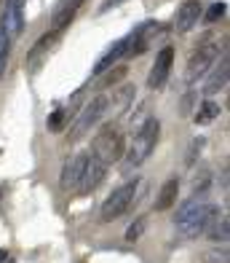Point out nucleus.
I'll list each match as a JSON object with an SVG mask.
<instances>
[{"instance_id":"1","label":"nucleus","mask_w":230,"mask_h":263,"mask_svg":"<svg viewBox=\"0 0 230 263\" xmlns=\"http://www.w3.org/2000/svg\"><path fill=\"white\" fill-rule=\"evenodd\" d=\"M220 212V207L212 204V201L206 199V194H196L190 196L187 201H182L179 204V212L174 218V226L177 231L187 236V239H196L203 234V229H206V223L214 218V215Z\"/></svg>"},{"instance_id":"2","label":"nucleus","mask_w":230,"mask_h":263,"mask_svg":"<svg viewBox=\"0 0 230 263\" xmlns=\"http://www.w3.org/2000/svg\"><path fill=\"white\" fill-rule=\"evenodd\" d=\"M161 140V121L155 116L144 118V124L134 132V137H131V145L123 151V164L126 170H134V166H142L144 161L150 159V153L155 151Z\"/></svg>"},{"instance_id":"3","label":"nucleus","mask_w":230,"mask_h":263,"mask_svg":"<svg viewBox=\"0 0 230 263\" xmlns=\"http://www.w3.org/2000/svg\"><path fill=\"white\" fill-rule=\"evenodd\" d=\"M123 151H126V142H123V132L118 126L107 124L96 132V137L91 142V156L99 159L104 166H110L115 161L123 159Z\"/></svg>"},{"instance_id":"4","label":"nucleus","mask_w":230,"mask_h":263,"mask_svg":"<svg viewBox=\"0 0 230 263\" xmlns=\"http://www.w3.org/2000/svg\"><path fill=\"white\" fill-rule=\"evenodd\" d=\"M137 188H139L137 177H134V180H129V183H123V185H118L113 194H110V199L102 204V220L104 223H113L123 212H129L131 204H134V199H137Z\"/></svg>"},{"instance_id":"5","label":"nucleus","mask_w":230,"mask_h":263,"mask_svg":"<svg viewBox=\"0 0 230 263\" xmlns=\"http://www.w3.org/2000/svg\"><path fill=\"white\" fill-rule=\"evenodd\" d=\"M220 57V43L217 41H206L203 46H198L196 51L190 54L187 67H185V83H196L198 78H203L212 70V65Z\"/></svg>"},{"instance_id":"6","label":"nucleus","mask_w":230,"mask_h":263,"mask_svg":"<svg viewBox=\"0 0 230 263\" xmlns=\"http://www.w3.org/2000/svg\"><path fill=\"white\" fill-rule=\"evenodd\" d=\"M107 116V97L104 94H99V97H94L91 102H86L83 105V110L78 113V118H75V124H72V140L75 137H80V135H86V132L91 129V126H96L102 121V118Z\"/></svg>"},{"instance_id":"7","label":"nucleus","mask_w":230,"mask_h":263,"mask_svg":"<svg viewBox=\"0 0 230 263\" xmlns=\"http://www.w3.org/2000/svg\"><path fill=\"white\" fill-rule=\"evenodd\" d=\"M161 32H163V27L158 25V22H142L139 27H134L123 38L126 41V57H137L142 51H148Z\"/></svg>"},{"instance_id":"8","label":"nucleus","mask_w":230,"mask_h":263,"mask_svg":"<svg viewBox=\"0 0 230 263\" xmlns=\"http://www.w3.org/2000/svg\"><path fill=\"white\" fill-rule=\"evenodd\" d=\"M172 67H174V46H163V49L155 54L153 70L148 76V86L150 89H163L169 83V76H172Z\"/></svg>"},{"instance_id":"9","label":"nucleus","mask_w":230,"mask_h":263,"mask_svg":"<svg viewBox=\"0 0 230 263\" xmlns=\"http://www.w3.org/2000/svg\"><path fill=\"white\" fill-rule=\"evenodd\" d=\"M24 27V0H6L3 16H0V32L14 41Z\"/></svg>"},{"instance_id":"10","label":"nucleus","mask_w":230,"mask_h":263,"mask_svg":"<svg viewBox=\"0 0 230 263\" xmlns=\"http://www.w3.org/2000/svg\"><path fill=\"white\" fill-rule=\"evenodd\" d=\"M201 14H203V3H201V0H182L179 8H177V14H174L177 32H190L201 22Z\"/></svg>"},{"instance_id":"11","label":"nucleus","mask_w":230,"mask_h":263,"mask_svg":"<svg viewBox=\"0 0 230 263\" xmlns=\"http://www.w3.org/2000/svg\"><path fill=\"white\" fill-rule=\"evenodd\" d=\"M86 161H89V153H75L70 156L62 166V175H59V183H62L65 191H75L80 177H83V170H86Z\"/></svg>"},{"instance_id":"12","label":"nucleus","mask_w":230,"mask_h":263,"mask_svg":"<svg viewBox=\"0 0 230 263\" xmlns=\"http://www.w3.org/2000/svg\"><path fill=\"white\" fill-rule=\"evenodd\" d=\"M104 175H107V166L99 161V159H94L91 153H89V161H86V170H83V177H80V183H78V194L80 196H86L91 194V191L99 188V183L104 180Z\"/></svg>"},{"instance_id":"13","label":"nucleus","mask_w":230,"mask_h":263,"mask_svg":"<svg viewBox=\"0 0 230 263\" xmlns=\"http://www.w3.org/2000/svg\"><path fill=\"white\" fill-rule=\"evenodd\" d=\"M212 76L206 78V83H203V94L206 97H212V94L222 91L227 86V78H230V62H227V51H222V59L220 65H212Z\"/></svg>"},{"instance_id":"14","label":"nucleus","mask_w":230,"mask_h":263,"mask_svg":"<svg viewBox=\"0 0 230 263\" xmlns=\"http://www.w3.org/2000/svg\"><path fill=\"white\" fill-rule=\"evenodd\" d=\"M83 3H86V0H62V3L56 6L54 16H51V30L62 32V30L70 25V22L78 16V11L83 8Z\"/></svg>"},{"instance_id":"15","label":"nucleus","mask_w":230,"mask_h":263,"mask_svg":"<svg viewBox=\"0 0 230 263\" xmlns=\"http://www.w3.org/2000/svg\"><path fill=\"white\" fill-rule=\"evenodd\" d=\"M203 236L206 239H212V242H217V245H225L227 242V236H230V220H227V215H220L217 212L214 218L206 223V229H203Z\"/></svg>"},{"instance_id":"16","label":"nucleus","mask_w":230,"mask_h":263,"mask_svg":"<svg viewBox=\"0 0 230 263\" xmlns=\"http://www.w3.org/2000/svg\"><path fill=\"white\" fill-rule=\"evenodd\" d=\"M120 57H126V41H123V38L115 41L110 49H107V51L99 57V62H96L94 73H96V76H102V73H107V70H113V65H118V59H120Z\"/></svg>"},{"instance_id":"17","label":"nucleus","mask_w":230,"mask_h":263,"mask_svg":"<svg viewBox=\"0 0 230 263\" xmlns=\"http://www.w3.org/2000/svg\"><path fill=\"white\" fill-rule=\"evenodd\" d=\"M177 196H179V180L177 177H169V180L161 185V194L155 199V212H166L177 204Z\"/></svg>"},{"instance_id":"18","label":"nucleus","mask_w":230,"mask_h":263,"mask_svg":"<svg viewBox=\"0 0 230 263\" xmlns=\"http://www.w3.org/2000/svg\"><path fill=\"white\" fill-rule=\"evenodd\" d=\"M220 113H222V107H220V102H214V100H203L201 105H198V110H196V124L198 126H206V124H212L214 118H220Z\"/></svg>"},{"instance_id":"19","label":"nucleus","mask_w":230,"mask_h":263,"mask_svg":"<svg viewBox=\"0 0 230 263\" xmlns=\"http://www.w3.org/2000/svg\"><path fill=\"white\" fill-rule=\"evenodd\" d=\"M67 118H70V110H65V107H59V110L51 113V118H48V129L51 132H65V124H67Z\"/></svg>"},{"instance_id":"20","label":"nucleus","mask_w":230,"mask_h":263,"mask_svg":"<svg viewBox=\"0 0 230 263\" xmlns=\"http://www.w3.org/2000/svg\"><path fill=\"white\" fill-rule=\"evenodd\" d=\"M209 183H212V175H209L206 170L196 172V177H193V183H190V188H193V196H196V194H206Z\"/></svg>"},{"instance_id":"21","label":"nucleus","mask_w":230,"mask_h":263,"mask_svg":"<svg viewBox=\"0 0 230 263\" xmlns=\"http://www.w3.org/2000/svg\"><path fill=\"white\" fill-rule=\"evenodd\" d=\"M144 229H148V218H137V220L126 229V242H137V239H142Z\"/></svg>"},{"instance_id":"22","label":"nucleus","mask_w":230,"mask_h":263,"mask_svg":"<svg viewBox=\"0 0 230 263\" xmlns=\"http://www.w3.org/2000/svg\"><path fill=\"white\" fill-rule=\"evenodd\" d=\"M8 57H11V38H6L0 32V78H3L6 67H8Z\"/></svg>"},{"instance_id":"23","label":"nucleus","mask_w":230,"mask_h":263,"mask_svg":"<svg viewBox=\"0 0 230 263\" xmlns=\"http://www.w3.org/2000/svg\"><path fill=\"white\" fill-rule=\"evenodd\" d=\"M225 11H227V6L222 3V0H220V3H212V8L206 11V16H203V19H206V25H214L217 19H222Z\"/></svg>"},{"instance_id":"24","label":"nucleus","mask_w":230,"mask_h":263,"mask_svg":"<svg viewBox=\"0 0 230 263\" xmlns=\"http://www.w3.org/2000/svg\"><path fill=\"white\" fill-rule=\"evenodd\" d=\"M227 260V250L217 247V250H209V253H203V263H225Z\"/></svg>"},{"instance_id":"25","label":"nucleus","mask_w":230,"mask_h":263,"mask_svg":"<svg viewBox=\"0 0 230 263\" xmlns=\"http://www.w3.org/2000/svg\"><path fill=\"white\" fill-rule=\"evenodd\" d=\"M203 148V137H198V140H193V145H190V153H187V164H193L196 161V153Z\"/></svg>"},{"instance_id":"26","label":"nucleus","mask_w":230,"mask_h":263,"mask_svg":"<svg viewBox=\"0 0 230 263\" xmlns=\"http://www.w3.org/2000/svg\"><path fill=\"white\" fill-rule=\"evenodd\" d=\"M120 3H126V0H104L102 11H110V8H115V6H120Z\"/></svg>"},{"instance_id":"27","label":"nucleus","mask_w":230,"mask_h":263,"mask_svg":"<svg viewBox=\"0 0 230 263\" xmlns=\"http://www.w3.org/2000/svg\"><path fill=\"white\" fill-rule=\"evenodd\" d=\"M0 263H8V253H6V250H0Z\"/></svg>"}]
</instances>
